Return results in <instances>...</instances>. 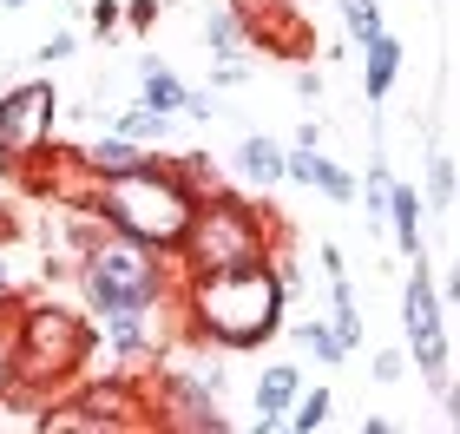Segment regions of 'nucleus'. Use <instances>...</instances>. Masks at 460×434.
Returning <instances> with one entry per match:
<instances>
[{"mask_svg":"<svg viewBox=\"0 0 460 434\" xmlns=\"http://www.w3.org/2000/svg\"><path fill=\"white\" fill-rule=\"evenodd\" d=\"M172 309H184V336L191 342L250 356V349L283 336L289 297H283V283H277V270H270V257H263V263H237V270L178 277V303Z\"/></svg>","mask_w":460,"mask_h":434,"instance_id":"1","label":"nucleus"},{"mask_svg":"<svg viewBox=\"0 0 460 434\" xmlns=\"http://www.w3.org/2000/svg\"><path fill=\"white\" fill-rule=\"evenodd\" d=\"M73 283H79V303H86L99 323L125 316V309H172L178 303V257H164L152 244L99 224L73 251Z\"/></svg>","mask_w":460,"mask_h":434,"instance_id":"2","label":"nucleus"},{"mask_svg":"<svg viewBox=\"0 0 460 434\" xmlns=\"http://www.w3.org/2000/svg\"><path fill=\"white\" fill-rule=\"evenodd\" d=\"M79 211H93L106 231H125V237L152 244V251H164V257H178L184 231H191V211H198V191L158 152V164H145V172L93 178L86 198H79Z\"/></svg>","mask_w":460,"mask_h":434,"instance_id":"3","label":"nucleus"},{"mask_svg":"<svg viewBox=\"0 0 460 434\" xmlns=\"http://www.w3.org/2000/svg\"><path fill=\"white\" fill-rule=\"evenodd\" d=\"M7 329H13V368H20V388H33L40 402L86 376V362H93V349H99V323L86 316V309L59 303V297L20 303L13 316H7Z\"/></svg>","mask_w":460,"mask_h":434,"instance_id":"4","label":"nucleus"},{"mask_svg":"<svg viewBox=\"0 0 460 434\" xmlns=\"http://www.w3.org/2000/svg\"><path fill=\"white\" fill-rule=\"evenodd\" d=\"M277 244H283V231H277V217H270L263 204L211 184V191L198 198V211H191V231H184V244H178V277L263 263Z\"/></svg>","mask_w":460,"mask_h":434,"instance_id":"5","label":"nucleus"},{"mask_svg":"<svg viewBox=\"0 0 460 434\" xmlns=\"http://www.w3.org/2000/svg\"><path fill=\"white\" fill-rule=\"evenodd\" d=\"M53 126H59V86L47 73L7 86L0 93V164L27 172L33 158H53Z\"/></svg>","mask_w":460,"mask_h":434,"instance_id":"6","label":"nucleus"},{"mask_svg":"<svg viewBox=\"0 0 460 434\" xmlns=\"http://www.w3.org/2000/svg\"><path fill=\"white\" fill-rule=\"evenodd\" d=\"M408 263H414V270H408V297H402V336H408L402 356L421 368V376L434 382V395L454 408V376H447V309H441V289H434L428 263H421V257H408Z\"/></svg>","mask_w":460,"mask_h":434,"instance_id":"7","label":"nucleus"},{"mask_svg":"<svg viewBox=\"0 0 460 434\" xmlns=\"http://www.w3.org/2000/svg\"><path fill=\"white\" fill-rule=\"evenodd\" d=\"M152 428L164 434H230V415L191 368H158L152 382Z\"/></svg>","mask_w":460,"mask_h":434,"instance_id":"8","label":"nucleus"},{"mask_svg":"<svg viewBox=\"0 0 460 434\" xmlns=\"http://www.w3.org/2000/svg\"><path fill=\"white\" fill-rule=\"evenodd\" d=\"M283 184H309V191H323L329 204H355V172H342L336 158L323 152V145H283Z\"/></svg>","mask_w":460,"mask_h":434,"instance_id":"9","label":"nucleus"},{"mask_svg":"<svg viewBox=\"0 0 460 434\" xmlns=\"http://www.w3.org/2000/svg\"><path fill=\"white\" fill-rule=\"evenodd\" d=\"M73 172L79 178H125V172H145V164H158L152 145H138V138H119V132H99L93 145H73Z\"/></svg>","mask_w":460,"mask_h":434,"instance_id":"10","label":"nucleus"},{"mask_svg":"<svg viewBox=\"0 0 460 434\" xmlns=\"http://www.w3.org/2000/svg\"><path fill=\"white\" fill-rule=\"evenodd\" d=\"M394 79H402V40L382 27V33L362 40V99H368V106H382V99L394 93Z\"/></svg>","mask_w":460,"mask_h":434,"instance_id":"11","label":"nucleus"},{"mask_svg":"<svg viewBox=\"0 0 460 434\" xmlns=\"http://www.w3.org/2000/svg\"><path fill=\"white\" fill-rule=\"evenodd\" d=\"M152 316H158V309H125V316L99 323V329H106V349H112L119 362H145V356H158V349H164V336L152 329Z\"/></svg>","mask_w":460,"mask_h":434,"instance_id":"12","label":"nucleus"},{"mask_svg":"<svg viewBox=\"0 0 460 434\" xmlns=\"http://www.w3.org/2000/svg\"><path fill=\"white\" fill-rule=\"evenodd\" d=\"M382 224L394 231V251H402V257H421V191H414V184H402V178L388 184Z\"/></svg>","mask_w":460,"mask_h":434,"instance_id":"13","label":"nucleus"},{"mask_svg":"<svg viewBox=\"0 0 460 434\" xmlns=\"http://www.w3.org/2000/svg\"><path fill=\"white\" fill-rule=\"evenodd\" d=\"M184 93H191V86H184V79L164 66L158 53H138V106H152V112H178V119H184Z\"/></svg>","mask_w":460,"mask_h":434,"instance_id":"14","label":"nucleus"},{"mask_svg":"<svg viewBox=\"0 0 460 434\" xmlns=\"http://www.w3.org/2000/svg\"><path fill=\"white\" fill-rule=\"evenodd\" d=\"M237 172L257 184V191H277V184H283V145L270 138V132L237 138Z\"/></svg>","mask_w":460,"mask_h":434,"instance_id":"15","label":"nucleus"},{"mask_svg":"<svg viewBox=\"0 0 460 434\" xmlns=\"http://www.w3.org/2000/svg\"><path fill=\"white\" fill-rule=\"evenodd\" d=\"M243 47H250L243 0H230V7H211V13H204V53H211V59H243Z\"/></svg>","mask_w":460,"mask_h":434,"instance_id":"16","label":"nucleus"},{"mask_svg":"<svg viewBox=\"0 0 460 434\" xmlns=\"http://www.w3.org/2000/svg\"><path fill=\"white\" fill-rule=\"evenodd\" d=\"M296 388H303V368L296 362H270L257 376V395H250V402H257V415H283V408L296 402Z\"/></svg>","mask_w":460,"mask_h":434,"instance_id":"17","label":"nucleus"},{"mask_svg":"<svg viewBox=\"0 0 460 434\" xmlns=\"http://www.w3.org/2000/svg\"><path fill=\"white\" fill-rule=\"evenodd\" d=\"M172 126H178V112H152V106H138V99H132V106H125L106 132L138 138V145H164V138H172Z\"/></svg>","mask_w":460,"mask_h":434,"instance_id":"18","label":"nucleus"},{"mask_svg":"<svg viewBox=\"0 0 460 434\" xmlns=\"http://www.w3.org/2000/svg\"><path fill=\"white\" fill-rule=\"evenodd\" d=\"M329 408H336L329 388H296V402L283 408V428H289V434H323V428H329Z\"/></svg>","mask_w":460,"mask_h":434,"instance_id":"19","label":"nucleus"},{"mask_svg":"<svg viewBox=\"0 0 460 434\" xmlns=\"http://www.w3.org/2000/svg\"><path fill=\"white\" fill-rule=\"evenodd\" d=\"M283 329H289V336H296V342H303L316 362H329V368H336V362H349V349L336 342V329H329V323H316V316H296V323H289V316H283Z\"/></svg>","mask_w":460,"mask_h":434,"instance_id":"20","label":"nucleus"},{"mask_svg":"<svg viewBox=\"0 0 460 434\" xmlns=\"http://www.w3.org/2000/svg\"><path fill=\"white\" fill-rule=\"evenodd\" d=\"M336 7H342V27H349L355 47H362L368 33H382V27H388V20H382V0H336Z\"/></svg>","mask_w":460,"mask_h":434,"instance_id":"21","label":"nucleus"},{"mask_svg":"<svg viewBox=\"0 0 460 434\" xmlns=\"http://www.w3.org/2000/svg\"><path fill=\"white\" fill-rule=\"evenodd\" d=\"M421 204H434V211H454V158L447 152H434V164H428V198Z\"/></svg>","mask_w":460,"mask_h":434,"instance_id":"22","label":"nucleus"},{"mask_svg":"<svg viewBox=\"0 0 460 434\" xmlns=\"http://www.w3.org/2000/svg\"><path fill=\"white\" fill-rule=\"evenodd\" d=\"M164 164H172V172H178L184 184H191L198 198H204V191H211V184H217V164L204 158V152H191V158H164Z\"/></svg>","mask_w":460,"mask_h":434,"instance_id":"23","label":"nucleus"},{"mask_svg":"<svg viewBox=\"0 0 460 434\" xmlns=\"http://www.w3.org/2000/svg\"><path fill=\"white\" fill-rule=\"evenodd\" d=\"M388 164H375V172H368V184H355V198H362V211L375 217V224H382V204H388Z\"/></svg>","mask_w":460,"mask_h":434,"instance_id":"24","label":"nucleus"},{"mask_svg":"<svg viewBox=\"0 0 460 434\" xmlns=\"http://www.w3.org/2000/svg\"><path fill=\"white\" fill-rule=\"evenodd\" d=\"M368 376L382 382V388L408 382V356H402V349H375V356H368Z\"/></svg>","mask_w":460,"mask_h":434,"instance_id":"25","label":"nucleus"},{"mask_svg":"<svg viewBox=\"0 0 460 434\" xmlns=\"http://www.w3.org/2000/svg\"><path fill=\"white\" fill-rule=\"evenodd\" d=\"M158 0H119V27H132V33H152L158 27Z\"/></svg>","mask_w":460,"mask_h":434,"instance_id":"26","label":"nucleus"},{"mask_svg":"<svg viewBox=\"0 0 460 434\" xmlns=\"http://www.w3.org/2000/svg\"><path fill=\"white\" fill-rule=\"evenodd\" d=\"M73 53H79V33L59 27V33H47V47H40V66H59V59H73Z\"/></svg>","mask_w":460,"mask_h":434,"instance_id":"27","label":"nucleus"},{"mask_svg":"<svg viewBox=\"0 0 460 434\" xmlns=\"http://www.w3.org/2000/svg\"><path fill=\"white\" fill-rule=\"evenodd\" d=\"M20 382V368H13V329H7V316H0V395Z\"/></svg>","mask_w":460,"mask_h":434,"instance_id":"28","label":"nucleus"},{"mask_svg":"<svg viewBox=\"0 0 460 434\" xmlns=\"http://www.w3.org/2000/svg\"><path fill=\"white\" fill-rule=\"evenodd\" d=\"M86 20H93V33H99V40H112V33H119V0H93V13H86Z\"/></svg>","mask_w":460,"mask_h":434,"instance_id":"29","label":"nucleus"},{"mask_svg":"<svg viewBox=\"0 0 460 434\" xmlns=\"http://www.w3.org/2000/svg\"><path fill=\"white\" fill-rule=\"evenodd\" d=\"M184 119H198V126H211V119H217V99H211V93H184Z\"/></svg>","mask_w":460,"mask_h":434,"instance_id":"30","label":"nucleus"},{"mask_svg":"<svg viewBox=\"0 0 460 434\" xmlns=\"http://www.w3.org/2000/svg\"><path fill=\"white\" fill-rule=\"evenodd\" d=\"M250 66H243V59H217V73H211V86H237V79H243Z\"/></svg>","mask_w":460,"mask_h":434,"instance_id":"31","label":"nucleus"},{"mask_svg":"<svg viewBox=\"0 0 460 434\" xmlns=\"http://www.w3.org/2000/svg\"><path fill=\"white\" fill-rule=\"evenodd\" d=\"M296 99H323V73H316V66L296 73Z\"/></svg>","mask_w":460,"mask_h":434,"instance_id":"32","label":"nucleus"},{"mask_svg":"<svg viewBox=\"0 0 460 434\" xmlns=\"http://www.w3.org/2000/svg\"><path fill=\"white\" fill-rule=\"evenodd\" d=\"M13 231H20V224H13V211H0V244H13Z\"/></svg>","mask_w":460,"mask_h":434,"instance_id":"33","label":"nucleus"},{"mask_svg":"<svg viewBox=\"0 0 460 434\" xmlns=\"http://www.w3.org/2000/svg\"><path fill=\"white\" fill-rule=\"evenodd\" d=\"M7 289H13V277H7V257H0V297H7Z\"/></svg>","mask_w":460,"mask_h":434,"instance_id":"34","label":"nucleus"},{"mask_svg":"<svg viewBox=\"0 0 460 434\" xmlns=\"http://www.w3.org/2000/svg\"><path fill=\"white\" fill-rule=\"evenodd\" d=\"M0 7H7V13H20V7H27V0H0Z\"/></svg>","mask_w":460,"mask_h":434,"instance_id":"35","label":"nucleus"},{"mask_svg":"<svg viewBox=\"0 0 460 434\" xmlns=\"http://www.w3.org/2000/svg\"><path fill=\"white\" fill-rule=\"evenodd\" d=\"M296 7H316V0H296Z\"/></svg>","mask_w":460,"mask_h":434,"instance_id":"36","label":"nucleus"}]
</instances>
